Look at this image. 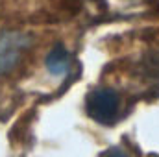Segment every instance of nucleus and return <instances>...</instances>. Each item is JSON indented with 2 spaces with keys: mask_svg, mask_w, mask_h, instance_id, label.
<instances>
[{
  "mask_svg": "<svg viewBox=\"0 0 159 157\" xmlns=\"http://www.w3.org/2000/svg\"><path fill=\"white\" fill-rule=\"evenodd\" d=\"M120 96L115 89L100 87L87 96V113L100 124H113L119 117Z\"/></svg>",
  "mask_w": 159,
  "mask_h": 157,
  "instance_id": "obj_1",
  "label": "nucleus"
},
{
  "mask_svg": "<svg viewBox=\"0 0 159 157\" xmlns=\"http://www.w3.org/2000/svg\"><path fill=\"white\" fill-rule=\"evenodd\" d=\"M32 37L20 32L0 34V74L9 72L20 59V56L30 48Z\"/></svg>",
  "mask_w": 159,
  "mask_h": 157,
  "instance_id": "obj_2",
  "label": "nucleus"
},
{
  "mask_svg": "<svg viewBox=\"0 0 159 157\" xmlns=\"http://www.w3.org/2000/svg\"><path fill=\"white\" fill-rule=\"evenodd\" d=\"M46 69L54 76H65L70 69V54L63 44H56L46 56Z\"/></svg>",
  "mask_w": 159,
  "mask_h": 157,
  "instance_id": "obj_3",
  "label": "nucleus"
},
{
  "mask_svg": "<svg viewBox=\"0 0 159 157\" xmlns=\"http://www.w3.org/2000/svg\"><path fill=\"white\" fill-rule=\"evenodd\" d=\"M143 70L148 78L152 79H159V50L148 54L143 59Z\"/></svg>",
  "mask_w": 159,
  "mask_h": 157,
  "instance_id": "obj_4",
  "label": "nucleus"
},
{
  "mask_svg": "<svg viewBox=\"0 0 159 157\" xmlns=\"http://www.w3.org/2000/svg\"><path fill=\"white\" fill-rule=\"evenodd\" d=\"M104 157H131L128 152H124L122 148H111V150H107L106 152V155Z\"/></svg>",
  "mask_w": 159,
  "mask_h": 157,
  "instance_id": "obj_5",
  "label": "nucleus"
}]
</instances>
